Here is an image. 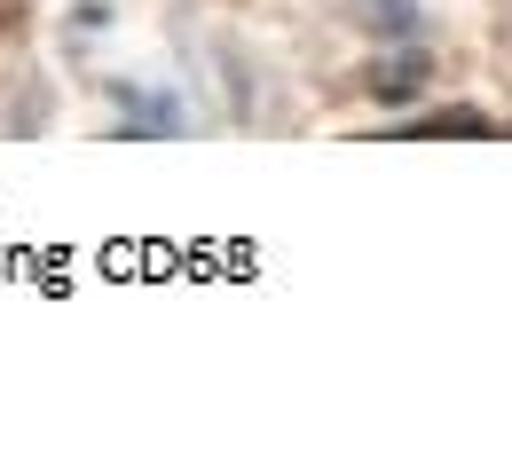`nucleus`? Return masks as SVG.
Returning <instances> with one entry per match:
<instances>
[]
</instances>
